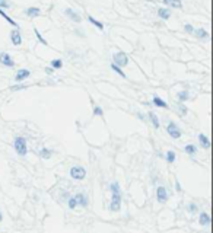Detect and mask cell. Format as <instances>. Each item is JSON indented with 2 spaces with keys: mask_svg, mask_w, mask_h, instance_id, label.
Instances as JSON below:
<instances>
[{
  "mask_svg": "<svg viewBox=\"0 0 213 233\" xmlns=\"http://www.w3.org/2000/svg\"><path fill=\"white\" fill-rule=\"evenodd\" d=\"M166 131L172 139H179L181 137V130L175 126V123H169V126L166 127Z\"/></svg>",
  "mask_w": 213,
  "mask_h": 233,
  "instance_id": "5b68a950",
  "label": "cell"
},
{
  "mask_svg": "<svg viewBox=\"0 0 213 233\" xmlns=\"http://www.w3.org/2000/svg\"><path fill=\"white\" fill-rule=\"evenodd\" d=\"M102 114H104V112H102V109H101V108H99V107H95V108H93V115H98V117H102Z\"/></svg>",
  "mask_w": 213,
  "mask_h": 233,
  "instance_id": "f546056e",
  "label": "cell"
},
{
  "mask_svg": "<svg viewBox=\"0 0 213 233\" xmlns=\"http://www.w3.org/2000/svg\"><path fill=\"white\" fill-rule=\"evenodd\" d=\"M210 223V217L206 214V213H201L200 214V224L201 226H206V224H209Z\"/></svg>",
  "mask_w": 213,
  "mask_h": 233,
  "instance_id": "ac0fdd59",
  "label": "cell"
},
{
  "mask_svg": "<svg viewBox=\"0 0 213 233\" xmlns=\"http://www.w3.org/2000/svg\"><path fill=\"white\" fill-rule=\"evenodd\" d=\"M156 197H158V201H159V203H165V201L168 200V192H166V189H165L163 187H159V188L156 189Z\"/></svg>",
  "mask_w": 213,
  "mask_h": 233,
  "instance_id": "52a82bcc",
  "label": "cell"
},
{
  "mask_svg": "<svg viewBox=\"0 0 213 233\" xmlns=\"http://www.w3.org/2000/svg\"><path fill=\"white\" fill-rule=\"evenodd\" d=\"M25 13H26L28 16H31V18H36V16H39L41 10H39L38 7H28V9L25 10Z\"/></svg>",
  "mask_w": 213,
  "mask_h": 233,
  "instance_id": "30bf717a",
  "label": "cell"
},
{
  "mask_svg": "<svg viewBox=\"0 0 213 233\" xmlns=\"http://www.w3.org/2000/svg\"><path fill=\"white\" fill-rule=\"evenodd\" d=\"M76 201H77V204H80L82 207H86L88 205V198H86V195L85 194H77L76 195Z\"/></svg>",
  "mask_w": 213,
  "mask_h": 233,
  "instance_id": "4fadbf2b",
  "label": "cell"
},
{
  "mask_svg": "<svg viewBox=\"0 0 213 233\" xmlns=\"http://www.w3.org/2000/svg\"><path fill=\"white\" fill-rule=\"evenodd\" d=\"M15 150H16V153L20 155V156H25V155H26L28 147H26V140H25L23 137L15 139Z\"/></svg>",
  "mask_w": 213,
  "mask_h": 233,
  "instance_id": "7a4b0ae2",
  "label": "cell"
},
{
  "mask_svg": "<svg viewBox=\"0 0 213 233\" xmlns=\"http://www.w3.org/2000/svg\"><path fill=\"white\" fill-rule=\"evenodd\" d=\"M70 176L74 179H83L86 176V171L82 168V166H73L70 169Z\"/></svg>",
  "mask_w": 213,
  "mask_h": 233,
  "instance_id": "3957f363",
  "label": "cell"
},
{
  "mask_svg": "<svg viewBox=\"0 0 213 233\" xmlns=\"http://www.w3.org/2000/svg\"><path fill=\"white\" fill-rule=\"evenodd\" d=\"M163 3L168 4V6H171V7H175V9H181L182 7L181 0H163Z\"/></svg>",
  "mask_w": 213,
  "mask_h": 233,
  "instance_id": "7c38bea8",
  "label": "cell"
},
{
  "mask_svg": "<svg viewBox=\"0 0 213 233\" xmlns=\"http://www.w3.org/2000/svg\"><path fill=\"white\" fill-rule=\"evenodd\" d=\"M111 191H112V200H111V205L109 208L112 211H118L121 207V191H120V185L117 182H112L109 185Z\"/></svg>",
  "mask_w": 213,
  "mask_h": 233,
  "instance_id": "6da1fadb",
  "label": "cell"
},
{
  "mask_svg": "<svg viewBox=\"0 0 213 233\" xmlns=\"http://www.w3.org/2000/svg\"><path fill=\"white\" fill-rule=\"evenodd\" d=\"M10 39H12L13 45H20V44H22V38H20V34H19L18 29L10 34Z\"/></svg>",
  "mask_w": 213,
  "mask_h": 233,
  "instance_id": "ba28073f",
  "label": "cell"
},
{
  "mask_svg": "<svg viewBox=\"0 0 213 233\" xmlns=\"http://www.w3.org/2000/svg\"><path fill=\"white\" fill-rule=\"evenodd\" d=\"M76 207H77V201H76V198H74V197H70V198H69V208L74 210Z\"/></svg>",
  "mask_w": 213,
  "mask_h": 233,
  "instance_id": "d4e9b609",
  "label": "cell"
},
{
  "mask_svg": "<svg viewBox=\"0 0 213 233\" xmlns=\"http://www.w3.org/2000/svg\"><path fill=\"white\" fill-rule=\"evenodd\" d=\"M45 73L51 74V73H53V69H51V67H45Z\"/></svg>",
  "mask_w": 213,
  "mask_h": 233,
  "instance_id": "d590c367",
  "label": "cell"
},
{
  "mask_svg": "<svg viewBox=\"0 0 213 233\" xmlns=\"http://www.w3.org/2000/svg\"><path fill=\"white\" fill-rule=\"evenodd\" d=\"M64 13H66V15H67L71 20H74V22H77V23L80 22V16H79L76 12H73L71 9H66V10H64Z\"/></svg>",
  "mask_w": 213,
  "mask_h": 233,
  "instance_id": "8fae6325",
  "label": "cell"
},
{
  "mask_svg": "<svg viewBox=\"0 0 213 233\" xmlns=\"http://www.w3.org/2000/svg\"><path fill=\"white\" fill-rule=\"evenodd\" d=\"M178 99L182 102V101H187L188 99V92L187 90H182V92H179L178 93Z\"/></svg>",
  "mask_w": 213,
  "mask_h": 233,
  "instance_id": "603a6c76",
  "label": "cell"
},
{
  "mask_svg": "<svg viewBox=\"0 0 213 233\" xmlns=\"http://www.w3.org/2000/svg\"><path fill=\"white\" fill-rule=\"evenodd\" d=\"M195 36H197V38H206V36H207V32H206L204 29H197V31H195Z\"/></svg>",
  "mask_w": 213,
  "mask_h": 233,
  "instance_id": "4316f807",
  "label": "cell"
},
{
  "mask_svg": "<svg viewBox=\"0 0 213 233\" xmlns=\"http://www.w3.org/2000/svg\"><path fill=\"white\" fill-rule=\"evenodd\" d=\"M166 160L169 162V163H172V162H175V153L169 150V152L166 153Z\"/></svg>",
  "mask_w": 213,
  "mask_h": 233,
  "instance_id": "484cf974",
  "label": "cell"
},
{
  "mask_svg": "<svg viewBox=\"0 0 213 233\" xmlns=\"http://www.w3.org/2000/svg\"><path fill=\"white\" fill-rule=\"evenodd\" d=\"M20 89H26V86L25 85H18V86H13L12 90H20Z\"/></svg>",
  "mask_w": 213,
  "mask_h": 233,
  "instance_id": "836d02e7",
  "label": "cell"
},
{
  "mask_svg": "<svg viewBox=\"0 0 213 233\" xmlns=\"http://www.w3.org/2000/svg\"><path fill=\"white\" fill-rule=\"evenodd\" d=\"M184 150H185V153H188V155H194L195 152H197V149H195V146H193V144H187Z\"/></svg>",
  "mask_w": 213,
  "mask_h": 233,
  "instance_id": "ffe728a7",
  "label": "cell"
},
{
  "mask_svg": "<svg viewBox=\"0 0 213 233\" xmlns=\"http://www.w3.org/2000/svg\"><path fill=\"white\" fill-rule=\"evenodd\" d=\"M39 155H41V158H44V159H48V158H51L53 152H51L50 149H42V150H39Z\"/></svg>",
  "mask_w": 213,
  "mask_h": 233,
  "instance_id": "d6986e66",
  "label": "cell"
},
{
  "mask_svg": "<svg viewBox=\"0 0 213 233\" xmlns=\"http://www.w3.org/2000/svg\"><path fill=\"white\" fill-rule=\"evenodd\" d=\"M147 115H149V118H150V121H152L153 127H155V128H159V120H158V117H156L153 112H149Z\"/></svg>",
  "mask_w": 213,
  "mask_h": 233,
  "instance_id": "e0dca14e",
  "label": "cell"
},
{
  "mask_svg": "<svg viewBox=\"0 0 213 233\" xmlns=\"http://www.w3.org/2000/svg\"><path fill=\"white\" fill-rule=\"evenodd\" d=\"M9 9L10 7V3L7 1V0H0V9Z\"/></svg>",
  "mask_w": 213,
  "mask_h": 233,
  "instance_id": "f1b7e54d",
  "label": "cell"
},
{
  "mask_svg": "<svg viewBox=\"0 0 213 233\" xmlns=\"http://www.w3.org/2000/svg\"><path fill=\"white\" fill-rule=\"evenodd\" d=\"M179 109H181V114H182V115L187 114V108L184 107V105H179Z\"/></svg>",
  "mask_w": 213,
  "mask_h": 233,
  "instance_id": "e575fe53",
  "label": "cell"
},
{
  "mask_svg": "<svg viewBox=\"0 0 213 233\" xmlns=\"http://www.w3.org/2000/svg\"><path fill=\"white\" fill-rule=\"evenodd\" d=\"M34 32H35L36 38H38V39H39V41H41V42H42V44H44V45H48V42H47V41H45V39H44V38H42V36H41V34H39V31H38V29H36V28H34Z\"/></svg>",
  "mask_w": 213,
  "mask_h": 233,
  "instance_id": "83f0119b",
  "label": "cell"
},
{
  "mask_svg": "<svg viewBox=\"0 0 213 233\" xmlns=\"http://www.w3.org/2000/svg\"><path fill=\"white\" fill-rule=\"evenodd\" d=\"M111 69H112V70H114V72L117 73V74H120V76H121V77H125L124 72H123V70H121V69H120V67H118V66H117V64H112V66H111Z\"/></svg>",
  "mask_w": 213,
  "mask_h": 233,
  "instance_id": "cb8c5ba5",
  "label": "cell"
},
{
  "mask_svg": "<svg viewBox=\"0 0 213 233\" xmlns=\"http://www.w3.org/2000/svg\"><path fill=\"white\" fill-rule=\"evenodd\" d=\"M0 15H1L3 18L6 19V20H7V22H9L10 25H13V26H16V28H18V25H16V22H13V19H12V18H9V16H7V15H6V13H4V12L1 10V9H0Z\"/></svg>",
  "mask_w": 213,
  "mask_h": 233,
  "instance_id": "7402d4cb",
  "label": "cell"
},
{
  "mask_svg": "<svg viewBox=\"0 0 213 233\" xmlns=\"http://www.w3.org/2000/svg\"><path fill=\"white\" fill-rule=\"evenodd\" d=\"M158 15H159V18L165 19V20L171 18V12H169L168 9H165V7H160V9H158Z\"/></svg>",
  "mask_w": 213,
  "mask_h": 233,
  "instance_id": "5bb4252c",
  "label": "cell"
},
{
  "mask_svg": "<svg viewBox=\"0 0 213 233\" xmlns=\"http://www.w3.org/2000/svg\"><path fill=\"white\" fill-rule=\"evenodd\" d=\"M51 66H53V69H60L61 67V60H54L51 63Z\"/></svg>",
  "mask_w": 213,
  "mask_h": 233,
  "instance_id": "4dcf8cb0",
  "label": "cell"
},
{
  "mask_svg": "<svg viewBox=\"0 0 213 233\" xmlns=\"http://www.w3.org/2000/svg\"><path fill=\"white\" fill-rule=\"evenodd\" d=\"M175 185H177V187H175V188H177V191H181V185H179V182H177Z\"/></svg>",
  "mask_w": 213,
  "mask_h": 233,
  "instance_id": "8d00e7d4",
  "label": "cell"
},
{
  "mask_svg": "<svg viewBox=\"0 0 213 233\" xmlns=\"http://www.w3.org/2000/svg\"><path fill=\"white\" fill-rule=\"evenodd\" d=\"M152 104H153V105H156V107H159V108H168V104H166L165 101H162L160 98H158V96H155V98H153Z\"/></svg>",
  "mask_w": 213,
  "mask_h": 233,
  "instance_id": "2e32d148",
  "label": "cell"
},
{
  "mask_svg": "<svg viewBox=\"0 0 213 233\" xmlns=\"http://www.w3.org/2000/svg\"><path fill=\"white\" fill-rule=\"evenodd\" d=\"M188 211H190V213H195V211H197L195 204H190V205H188Z\"/></svg>",
  "mask_w": 213,
  "mask_h": 233,
  "instance_id": "d6a6232c",
  "label": "cell"
},
{
  "mask_svg": "<svg viewBox=\"0 0 213 233\" xmlns=\"http://www.w3.org/2000/svg\"><path fill=\"white\" fill-rule=\"evenodd\" d=\"M184 29H185V32H188V34H193V32H194V28H193L190 23H187V25L184 26Z\"/></svg>",
  "mask_w": 213,
  "mask_h": 233,
  "instance_id": "1f68e13d",
  "label": "cell"
},
{
  "mask_svg": "<svg viewBox=\"0 0 213 233\" xmlns=\"http://www.w3.org/2000/svg\"><path fill=\"white\" fill-rule=\"evenodd\" d=\"M29 74H31L29 70H26V69H20V70L16 73V79H15V80H16V82H22V80H23L25 77H28Z\"/></svg>",
  "mask_w": 213,
  "mask_h": 233,
  "instance_id": "9c48e42d",
  "label": "cell"
},
{
  "mask_svg": "<svg viewBox=\"0 0 213 233\" xmlns=\"http://www.w3.org/2000/svg\"><path fill=\"white\" fill-rule=\"evenodd\" d=\"M0 221H1V213H0Z\"/></svg>",
  "mask_w": 213,
  "mask_h": 233,
  "instance_id": "74e56055",
  "label": "cell"
},
{
  "mask_svg": "<svg viewBox=\"0 0 213 233\" xmlns=\"http://www.w3.org/2000/svg\"><path fill=\"white\" fill-rule=\"evenodd\" d=\"M198 142H200V144H201L204 149H209V147H210V142H209V139H207L206 136H203V134H198Z\"/></svg>",
  "mask_w": 213,
  "mask_h": 233,
  "instance_id": "9a60e30c",
  "label": "cell"
},
{
  "mask_svg": "<svg viewBox=\"0 0 213 233\" xmlns=\"http://www.w3.org/2000/svg\"><path fill=\"white\" fill-rule=\"evenodd\" d=\"M112 58H114V64H117L118 67H124L128 63V58H127V55L124 53H115Z\"/></svg>",
  "mask_w": 213,
  "mask_h": 233,
  "instance_id": "277c9868",
  "label": "cell"
},
{
  "mask_svg": "<svg viewBox=\"0 0 213 233\" xmlns=\"http://www.w3.org/2000/svg\"><path fill=\"white\" fill-rule=\"evenodd\" d=\"M0 63H1V64H4L6 67H13V66H15V61L12 60V57H10L7 53H1V54H0Z\"/></svg>",
  "mask_w": 213,
  "mask_h": 233,
  "instance_id": "8992f818",
  "label": "cell"
},
{
  "mask_svg": "<svg viewBox=\"0 0 213 233\" xmlns=\"http://www.w3.org/2000/svg\"><path fill=\"white\" fill-rule=\"evenodd\" d=\"M88 19H89V22H90V23H93L95 26H98V28H99L101 31L104 29V25H102L101 22H98V20H96V19H95V18H92V16H88Z\"/></svg>",
  "mask_w": 213,
  "mask_h": 233,
  "instance_id": "44dd1931",
  "label": "cell"
}]
</instances>
